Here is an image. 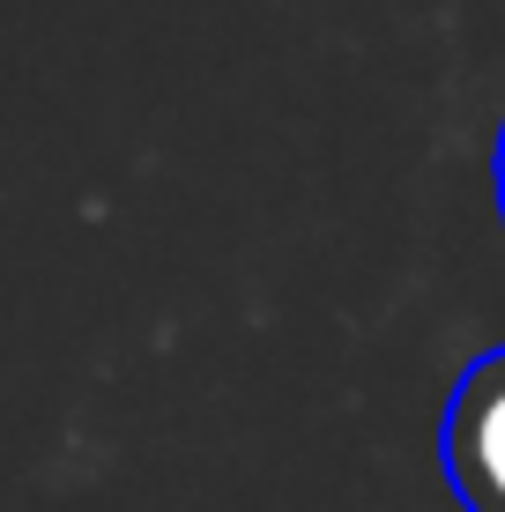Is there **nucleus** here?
<instances>
[{
    "mask_svg": "<svg viewBox=\"0 0 505 512\" xmlns=\"http://www.w3.org/2000/svg\"><path fill=\"white\" fill-rule=\"evenodd\" d=\"M498 216H505V134H498Z\"/></svg>",
    "mask_w": 505,
    "mask_h": 512,
    "instance_id": "nucleus-2",
    "label": "nucleus"
},
{
    "mask_svg": "<svg viewBox=\"0 0 505 512\" xmlns=\"http://www.w3.org/2000/svg\"><path fill=\"white\" fill-rule=\"evenodd\" d=\"M439 461L468 512H505V349H483L461 372L439 423Z\"/></svg>",
    "mask_w": 505,
    "mask_h": 512,
    "instance_id": "nucleus-1",
    "label": "nucleus"
}]
</instances>
